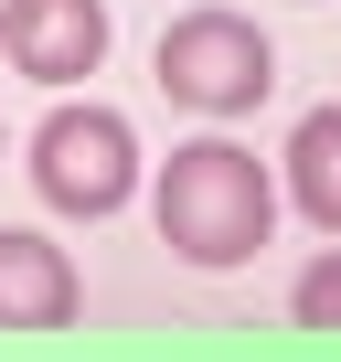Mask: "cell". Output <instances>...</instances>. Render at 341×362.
<instances>
[{"instance_id":"277c9868","label":"cell","mask_w":341,"mask_h":362,"mask_svg":"<svg viewBox=\"0 0 341 362\" xmlns=\"http://www.w3.org/2000/svg\"><path fill=\"white\" fill-rule=\"evenodd\" d=\"M0 43H11V64L33 86H75L107 64V0H11Z\"/></svg>"},{"instance_id":"8992f818","label":"cell","mask_w":341,"mask_h":362,"mask_svg":"<svg viewBox=\"0 0 341 362\" xmlns=\"http://www.w3.org/2000/svg\"><path fill=\"white\" fill-rule=\"evenodd\" d=\"M288 192L320 235H341V107H309L288 128Z\"/></svg>"},{"instance_id":"5b68a950","label":"cell","mask_w":341,"mask_h":362,"mask_svg":"<svg viewBox=\"0 0 341 362\" xmlns=\"http://www.w3.org/2000/svg\"><path fill=\"white\" fill-rule=\"evenodd\" d=\"M75 256L22 235V224H0V330H64L75 320Z\"/></svg>"},{"instance_id":"52a82bcc","label":"cell","mask_w":341,"mask_h":362,"mask_svg":"<svg viewBox=\"0 0 341 362\" xmlns=\"http://www.w3.org/2000/svg\"><path fill=\"white\" fill-rule=\"evenodd\" d=\"M299 320H309V330H341V245L299 267Z\"/></svg>"},{"instance_id":"7a4b0ae2","label":"cell","mask_w":341,"mask_h":362,"mask_svg":"<svg viewBox=\"0 0 341 362\" xmlns=\"http://www.w3.org/2000/svg\"><path fill=\"white\" fill-rule=\"evenodd\" d=\"M277 86V54L245 11H224V0H203V11H182L160 33V96L192 107V117H245L256 96Z\"/></svg>"},{"instance_id":"3957f363","label":"cell","mask_w":341,"mask_h":362,"mask_svg":"<svg viewBox=\"0 0 341 362\" xmlns=\"http://www.w3.org/2000/svg\"><path fill=\"white\" fill-rule=\"evenodd\" d=\"M33 181H43V203L54 214H117L128 203V181H139V139L117 107H54L33 128Z\"/></svg>"},{"instance_id":"ba28073f","label":"cell","mask_w":341,"mask_h":362,"mask_svg":"<svg viewBox=\"0 0 341 362\" xmlns=\"http://www.w3.org/2000/svg\"><path fill=\"white\" fill-rule=\"evenodd\" d=\"M0 22H11V0H0Z\"/></svg>"},{"instance_id":"6da1fadb","label":"cell","mask_w":341,"mask_h":362,"mask_svg":"<svg viewBox=\"0 0 341 362\" xmlns=\"http://www.w3.org/2000/svg\"><path fill=\"white\" fill-rule=\"evenodd\" d=\"M277 224V192H267V160L235 149V139H192L160 160V245L182 267H245Z\"/></svg>"}]
</instances>
